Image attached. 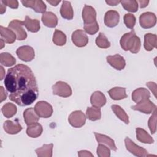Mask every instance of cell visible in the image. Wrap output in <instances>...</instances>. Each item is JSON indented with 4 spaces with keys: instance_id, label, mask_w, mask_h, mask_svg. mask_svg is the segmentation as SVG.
<instances>
[{
    "instance_id": "6da1fadb",
    "label": "cell",
    "mask_w": 157,
    "mask_h": 157,
    "mask_svg": "<svg viewBox=\"0 0 157 157\" xmlns=\"http://www.w3.org/2000/svg\"><path fill=\"white\" fill-rule=\"evenodd\" d=\"M4 85L9 99L20 106L33 103L38 98L37 82L31 69L26 65L17 64L8 69Z\"/></svg>"
},
{
    "instance_id": "7a4b0ae2",
    "label": "cell",
    "mask_w": 157,
    "mask_h": 157,
    "mask_svg": "<svg viewBox=\"0 0 157 157\" xmlns=\"http://www.w3.org/2000/svg\"><path fill=\"white\" fill-rule=\"evenodd\" d=\"M120 44L124 51L129 50L132 53H137L141 47L140 39L136 36L134 29L123 34L121 37Z\"/></svg>"
},
{
    "instance_id": "3957f363",
    "label": "cell",
    "mask_w": 157,
    "mask_h": 157,
    "mask_svg": "<svg viewBox=\"0 0 157 157\" xmlns=\"http://www.w3.org/2000/svg\"><path fill=\"white\" fill-rule=\"evenodd\" d=\"M53 94L63 98H67L72 95L71 86L64 82L58 81L52 86Z\"/></svg>"
},
{
    "instance_id": "277c9868",
    "label": "cell",
    "mask_w": 157,
    "mask_h": 157,
    "mask_svg": "<svg viewBox=\"0 0 157 157\" xmlns=\"http://www.w3.org/2000/svg\"><path fill=\"white\" fill-rule=\"evenodd\" d=\"M34 110L38 116L41 118H49L53 113V108L52 105L44 101L37 102L34 106Z\"/></svg>"
},
{
    "instance_id": "5b68a950",
    "label": "cell",
    "mask_w": 157,
    "mask_h": 157,
    "mask_svg": "<svg viewBox=\"0 0 157 157\" xmlns=\"http://www.w3.org/2000/svg\"><path fill=\"white\" fill-rule=\"evenodd\" d=\"M86 116L81 110H75L71 113L68 117L69 124L74 128L82 127L86 121Z\"/></svg>"
},
{
    "instance_id": "8992f818",
    "label": "cell",
    "mask_w": 157,
    "mask_h": 157,
    "mask_svg": "<svg viewBox=\"0 0 157 157\" xmlns=\"http://www.w3.org/2000/svg\"><path fill=\"white\" fill-rule=\"evenodd\" d=\"M124 143L126 149L132 155L136 156L144 157L147 156L148 151L146 149L138 146L132 140H131L129 137H126L124 139Z\"/></svg>"
},
{
    "instance_id": "52a82bcc",
    "label": "cell",
    "mask_w": 157,
    "mask_h": 157,
    "mask_svg": "<svg viewBox=\"0 0 157 157\" xmlns=\"http://www.w3.org/2000/svg\"><path fill=\"white\" fill-rule=\"evenodd\" d=\"M23 22L18 20H13L11 21L8 28L12 30L16 34L17 39L18 40H23L27 37V34L23 28Z\"/></svg>"
},
{
    "instance_id": "ba28073f",
    "label": "cell",
    "mask_w": 157,
    "mask_h": 157,
    "mask_svg": "<svg viewBox=\"0 0 157 157\" xmlns=\"http://www.w3.org/2000/svg\"><path fill=\"white\" fill-rule=\"evenodd\" d=\"M16 54L18 58L25 62L32 61L35 56L33 48L29 45H23L18 47L16 51Z\"/></svg>"
},
{
    "instance_id": "9c48e42d",
    "label": "cell",
    "mask_w": 157,
    "mask_h": 157,
    "mask_svg": "<svg viewBox=\"0 0 157 157\" xmlns=\"http://www.w3.org/2000/svg\"><path fill=\"white\" fill-rule=\"evenodd\" d=\"M139 23L142 28L148 29L153 27L156 23V17L154 13L147 12L139 17Z\"/></svg>"
},
{
    "instance_id": "30bf717a",
    "label": "cell",
    "mask_w": 157,
    "mask_h": 157,
    "mask_svg": "<svg viewBox=\"0 0 157 157\" xmlns=\"http://www.w3.org/2000/svg\"><path fill=\"white\" fill-rule=\"evenodd\" d=\"M72 41L78 47H83L88 42V37L85 32L82 29H77L72 34Z\"/></svg>"
},
{
    "instance_id": "8fae6325",
    "label": "cell",
    "mask_w": 157,
    "mask_h": 157,
    "mask_svg": "<svg viewBox=\"0 0 157 157\" xmlns=\"http://www.w3.org/2000/svg\"><path fill=\"white\" fill-rule=\"evenodd\" d=\"M131 109L134 110H137L146 114H150L156 109V106L148 99L137 103L136 105L132 106Z\"/></svg>"
},
{
    "instance_id": "7c38bea8",
    "label": "cell",
    "mask_w": 157,
    "mask_h": 157,
    "mask_svg": "<svg viewBox=\"0 0 157 157\" xmlns=\"http://www.w3.org/2000/svg\"><path fill=\"white\" fill-rule=\"evenodd\" d=\"M22 4L26 7L32 8L37 13H45L47 6L44 1L40 0L21 1Z\"/></svg>"
},
{
    "instance_id": "4fadbf2b",
    "label": "cell",
    "mask_w": 157,
    "mask_h": 157,
    "mask_svg": "<svg viewBox=\"0 0 157 157\" xmlns=\"http://www.w3.org/2000/svg\"><path fill=\"white\" fill-rule=\"evenodd\" d=\"M106 59L107 63L117 70H122L126 66V61L124 58L119 54L108 56Z\"/></svg>"
},
{
    "instance_id": "5bb4252c",
    "label": "cell",
    "mask_w": 157,
    "mask_h": 157,
    "mask_svg": "<svg viewBox=\"0 0 157 157\" xmlns=\"http://www.w3.org/2000/svg\"><path fill=\"white\" fill-rule=\"evenodd\" d=\"M120 20V15L116 10H108L104 15V23L109 28H113L116 26Z\"/></svg>"
},
{
    "instance_id": "9a60e30c",
    "label": "cell",
    "mask_w": 157,
    "mask_h": 157,
    "mask_svg": "<svg viewBox=\"0 0 157 157\" xmlns=\"http://www.w3.org/2000/svg\"><path fill=\"white\" fill-rule=\"evenodd\" d=\"M82 18L84 24L92 23L96 21V12L91 6L85 5L82 10Z\"/></svg>"
},
{
    "instance_id": "2e32d148",
    "label": "cell",
    "mask_w": 157,
    "mask_h": 157,
    "mask_svg": "<svg viewBox=\"0 0 157 157\" xmlns=\"http://www.w3.org/2000/svg\"><path fill=\"white\" fill-rule=\"evenodd\" d=\"M150 97V93L149 91L145 88H139L132 93V99L136 103L148 99Z\"/></svg>"
},
{
    "instance_id": "e0dca14e",
    "label": "cell",
    "mask_w": 157,
    "mask_h": 157,
    "mask_svg": "<svg viewBox=\"0 0 157 157\" xmlns=\"http://www.w3.org/2000/svg\"><path fill=\"white\" fill-rule=\"evenodd\" d=\"M42 21L47 27L55 28L58 25V18L53 12H45L42 14Z\"/></svg>"
},
{
    "instance_id": "ac0fdd59",
    "label": "cell",
    "mask_w": 157,
    "mask_h": 157,
    "mask_svg": "<svg viewBox=\"0 0 157 157\" xmlns=\"http://www.w3.org/2000/svg\"><path fill=\"white\" fill-rule=\"evenodd\" d=\"M23 118L25 123L28 126L35 123H37L39 117L36 113L33 107L28 108L23 112Z\"/></svg>"
},
{
    "instance_id": "d6986e66",
    "label": "cell",
    "mask_w": 157,
    "mask_h": 157,
    "mask_svg": "<svg viewBox=\"0 0 157 157\" xmlns=\"http://www.w3.org/2000/svg\"><path fill=\"white\" fill-rule=\"evenodd\" d=\"M3 128L5 132L9 134H16L21 131L23 128L18 121L13 122L11 120L5 121Z\"/></svg>"
},
{
    "instance_id": "ffe728a7",
    "label": "cell",
    "mask_w": 157,
    "mask_h": 157,
    "mask_svg": "<svg viewBox=\"0 0 157 157\" xmlns=\"http://www.w3.org/2000/svg\"><path fill=\"white\" fill-rule=\"evenodd\" d=\"M90 102L93 106L101 107L105 104L106 98L102 92L96 91L91 94L90 98Z\"/></svg>"
},
{
    "instance_id": "44dd1931",
    "label": "cell",
    "mask_w": 157,
    "mask_h": 157,
    "mask_svg": "<svg viewBox=\"0 0 157 157\" xmlns=\"http://www.w3.org/2000/svg\"><path fill=\"white\" fill-rule=\"evenodd\" d=\"M0 34L1 39L7 44H12L15 41L16 34L9 28H5L2 26L0 27Z\"/></svg>"
},
{
    "instance_id": "7402d4cb",
    "label": "cell",
    "mask_w": 157,
    "mask_h": 157,
    "mask_svg": "<svg viewBox=\"0 0 157 157\" xmlns=\"http://www.w3.org/2000/svg\"><path fill=\"white\" fill-rule=\"evenodd\" d=\"M94 134L96 139L99 144H103L104 145H106L111 150H112L113 151L117 150V148L116 147L115 142L110 137H109L106 135L97 133V132H94Z\"/></svg>"
},
{
    "instance_id": "603a6c76",
    "label": "cell",
    "mask_w": 157,
    "mask_h": 157,
    "mask_svg": "<svg viewBox=\"0 0 157 157\" xmlns=\"http://www.w3.org/2000/svg\"><path fill=\"white\" fill-rule=\"evenodd\" d=\"M60 14L61 17L67 20H72L74 17V11L69 1H63L61 9Z\"/></svg>"
},
{
    "instance_id": "cb8c5ba5",
    "label": "cell",
    "mask_w": 157,
    "mask_h": 157,
    "mask_svg": "<svg viewBox=\"0 0 157 157\" xmlns=\"http://www.w3.org/2000/svg\"><path fill=\"white\" fill-rule=\"evenodd\" d=\"M23 22V26L31 33H37L40 28V22L37 19H31L29 17L26 16Z\"/></svg>"
},
{
    "instance_id": "d4e9b609",
    "label": "cell",
    "mask_w": 157,
    "mask_h": 157,
    "mask_svg": "<svg viewBox=\"0 0 157 157\" xmlns=\"http://www.w3.org/2000/svg\"><path fill=\"white\" fill-rule=\"evenodd\" d=\"M157 36L156 34L151 33H147L144 36V46L147 51H151L154 48L156 47Z\"/></svg>"
},
{
    "instance_id": "484cf974",
    "label": "cell",
    "mask_w": 157,
    "mask_h": 157,
    "mask_svg": "<svg viewBox=\"0 0 157 157\" xmlns=\"http://www.w3.org/2000/svg\"><path fill=\"white\" fill-rule=\"evenodd\" d=\"M43 131V128L40 123H35L28 125L26 132L27 135L32 138H36L39 137Z\"/></svg>"
},
{
    "instance_id": "4316f807",
    "label": "cell",
    "mask_w": 157,
    "mask_h": 157,
    "mask_svg": "<svg viewBox=\"0 0 157 157\" xmlns=\"http://www.w3.org/2000/svg\"><path fill=\"white\" fill-rule=\"evenodd\" d=\"M136 138L137 139L144 144H153L154 140L152 137L144 129L140 128H137L136 129Z\"/></svg>"
},
{
    "instance_id": "83f0119b",
    "label": "cell",
    "mask_w": 157,
    "mask_h": 157,
    "mask_svg": "<svg viewBox=\"0 0 157 157\" xmlns=\"http://www.w3.org/2000/svg\"><path fill=\"white\" fill-rule=\"evenodd\" d=\"M108 93L113 100H121L127 98L125 88L114 87L109 90Z\"/></svg>"
},
{
    "instance_id": "f1b7e54d",
    "label": "cell",
    "mask_w": 157,
    "mask_h": 157,
    "mask_svg": "<svg viewBox=\"0 0 157 157\" xmlns=\"http://www.w3.org/2000/svg\"><path fill=\"white\" fill-rule=\"evenodd\" d=\"M86 118L91 121H96L100 120L101 118V112L100 107H89L86 111Z\"/></svg>"
},
{
    "instance_id": "f546056e",
    "label": "cell",
    "mask_w": 157,
    "mask_h": 157,
    "mask_svg": "<svg viewBox=\"0 0 157 157\" xmlns=\"http://www.w3.org/2000/svg\"><path fill=\"white\" fill-rule=\"evenodd\" d=\"M53 144H44L42 147L37 148L36 153L38 157H52Z\"/></svg>"
},
{
    "instance_id": "4dcf8cb0",
    "label": "cell",
    "mask_w": 157,
    "mask_h": 157,
    "mask_svg": "<svg viewBox=\"0 0 157 157\" xmlns=\"http://www.w3.org/2000/svg\"><path fill=\"white\" fill-rule=\"evenodd\" d=\"M111 108L112 111L120 120H121L127 124H129V117L126 114V112L120 105L113 104L111 106Z\"/></svg>"
},
{
    "instance_id": "1f68e13d",
    "label": "cell",
    "mask_w": 157,
    "mask_h": 157,
    "mask_svg": "<svg viewBox=\"0 0 157 157\" xmlns=\"http://www.w3.org/2000/svg\"><path fill=\"white\" fill-rule=\"evenodd\" d=\"M2 113L6 118H11L17 113V109L15 104L10 102L5 104L1 109Z\"/></svg>"
},
{
    "instance_id": "d6a6232c",
    "label": "cell",
    "mask_w": 157,
    "mask_h": 157,
    "mask_svg": "<svg viewBox=\"0 0 157 157\" xmlns=\"http://www.w3.org/2000/svg\"><path fill=\"white\" fill-rule=\"evenodd\" d=\"M0 63L4 66L10 67L15 64L16 59L11 54L3 52L0 54Z\"/></svg>"
},
{
    "instance_id": "836d02e7",
    "label": "cell",
    "mask_w": 157,
    "mask_h": 157,
    "mask_svg": "<svg viewBox=\"0 0 157 157\" xmlns=\"http://www.w3.org/2000/svg\"><path fill=\"white\" fill-rule=\"evenodd\" d=\"M52 40L55 45L58 46H63L66 43V36L61 31L55 29Z\"/></svg>"
},
{
    "instance_id": "e575fe53",
    "label": "cell",
    "mask_w": 157,
    "mask_h": 157,
    "mask_svg": "<svg viewBox=\"0 0 157 157\" xmlns=\"http://www.w3.org/2000/svg\"><path fill=\"white\" fill-rule=\"evenodd\" d=\"M123 7L130 12H136L138 10V3L135 0L120 1Z\"/></svg>"
},
{
    "instance_id": "d590c367",
    "label": "cell",
    "mask_w": 157,
    "mask_h": 157,
    "mask_svg": "<svg viewBox=\"0 0 157 157\" xmlns=\"http://www.w3.org/2000/svg\"><path fill=\"white\" fill-rule=\"evenodd\" d=\"M95 42L96 45L101 48H107L110 46V42L102 33H99Z\"/></svg>"
},
{
    "instance_id": "8d00e7d4",
    "label": "cell",
    "mask_w": 157,
    "mask_h": 157,
    "mask_svg": "<svg viewBox=\"0 0 157 157\" xmlns=\"http://www.w3.org/2000/svg\"><path fill=\"white\" fill-rule=\"evenodd\" d=\"M83 28L86 33H88L90 35H93L95 34L99 31V27L97 21H96L92 23L84 24Z\"/></svg>"
},
{
    "instance_id": "74e56055",
    "label": "cell",
    "mask_w": 157,
    "mask_h": 157,
    "mask_svg": "<svg viewBox=\"0 0 157 157\" xmlns=\"http://www.w3.org/2000/svg\"><path fill=\"white\" fill-rule=\"evenodd\" d=\"M124 23L126 26L129 29H133V28L136 24V19L135 16L132 13H126L123 17Z\"/></svg>"
},
{
    "instance_id": "f35d334b",
    "label": "cell",
    "mask_w": 157,
    "mask_h": 157,
    "mask_svg": "<svg viewBox=\"0 0 157 157\" xmlns=\"http://www.w3.org/2000/svg\"><path fill=\"white\" fill-rule=\"evenodd\" d=\"M96 152L99 157H109L110 156V149L102 144L98 145Z\"/></svg>"
},
{
    "instance_id": "ab89813d",
    "label": "cell",
    "mask_w": 157,
    "mask_h": 157,
    "mask_svg": "<svg viewBox=\"0 0 157 157\" xmlns=\"http://www.w3.org/2000/svg\"><path fill=\"white\" fill-rule=\"evenodd\" d=\"M148 125L151 134H155L156 131V109L153 111L152 115L150 117Z\"/></svg>"
},
{
    "instance_id": "60d3db41",
    "label": "cell",
    "mask_w": 157,
    "mask_h": 157,
    "mask_svg": "<svg viewBox=\"0 0 157 157\" xmlns=\"http://www.w3.org/2000/svg\"><path fill=\"white\" fill-rule=\"evenodd\" d=\"M2 2L7 6L12 9H17L18 7V2L17 0H1Z\"/></svg>"
},
{
    "instance_id": "b9f144b4",
    "label": "cell",
    "mask_w": 157,
    "mask_h": 157,
    "mask_svg": "<svg viewBox=\"0 0 157 157\" xmlns=\"http://www.w3.org/2000/svg\"><path fill=\"white\" fill-rule=\"evenodd\" d=\"M146 85L150 88V90L153 92L155 98H156V84L155 82H147Z\"/></svg>"
},
{
    "instance_id": "7bdbcfd3",
    "label": "cell",
    "mask_w": 157,
    "mask_h": 157,
    "mask_svg": "<svg viewBox=\"0 0 157 157\" xmlns=\"http://www.w3.org/2000/svg\"><path fill=\"white\" fill-rule=\"evenodd\" d=\"M78 156L80 157H83V156H91L93 157V155L89 151L87 150H80L78 151Z\"/></svg>"
},
{
    "instance_id": "ee69618b",
    "label": "cell",
    "mask_w": 157,
    "mask_h": 157,
    "mask_svg": "<svg viewBox=\"0 0 157 157\" xmlns=\"http://www.w3.org/2000/svg\"><path fill=\"white\" fill-rule=\"evenodd\" d=\"M1 102H2L3 101L6 100V98H7V93L5 91L4 88L1 86Z\"/></svg>"
},
{
    "instance_id": "f6af8a7d",
    "label": "cell",
    "mask_w": 157,
    "mask_h": 157,
    "mask_svg": "<svg viewBox=\"0 0 157 157\" xmlns=\"http://www.w3.org/2000/svg\"><path fill=\"white\" fill-rule=\"evenodd\" d=\"M137 3L139 4V6L140 8H144L145 7H147L149 3V1H147V0H139L137 1Z\"/></svg>"
},
{
    "instance_id": "bcb514c9",
    "label": "cell",
    "mask_w": 157,
    "mask_h": 157,
    "mask_svg": "<svg viewBox=\"0 0 157 157\" xmlns=\"http://www.w3.org/2000/svg\"><path fill=\"white\" fill-rule=\"evenodd\" d=\"M105 2L111 6H117L118 4L120 3V1H105Z\"/></svg>"
},
{
    "instance_id": "7dc6e473",
    "label": "cell",
    "mask_w": 157,
    "mask_h": 157,
    "mask_svg": "<svg viewBox=\"0 0 157 157\" xmlns=\"http://www.w3.org/2000/svg\"><path fill=\"white\" fill-rule=\"evenodd\" d=\"M0 13L1 14H3L5 12H6V5L2 2V1H0Z\"/></svg>"
},
{
    "instance_id": "c3c4849f",
    "label": "cell",
    "mask_w": 157,
    "mask_h": 157,
    "mask_svg": "<svg viewBox=\"0 0 157 157\" xmlns=\"http://www.w3.org/2000/svg\"><path fill=\"white\" fill-rule=\"evenodd\" d=\"M47 2L49 4H50L52 6H56L61 1H48V0H47Z\"/></svg>"
},
{
    "instance_id": "681fc988",
    "label": "cell",
    "mask_w": 157,
    "mask_h": 157,
    "mask_svg": "<svg viewBox=\"0 0 157 157\" xmlns=\"http://www.w3.org/2000/svg\"><path fill=\"white\" fill-rule=\"evenodd\" d=\"M0 68H1V80H2L3 79V77H4V75H5L4 74H5V72H4V68H3V67L1 66V67H0Z\"/></svg>"
},
{
    "instance_id": "f907efd6",
    "label": "cell",
    "mask_w": 157,
    "mask_h": 157,
    "mask_svg": "<svg viewBox=\"0 0 157 157\" xmlns=\"http://www.w3.org/2000/svg\"><path fill=\"white\" fill-rule=\"evenodd\" d=\"M4 44H5V42L4 41V40L1 39V49H2L4 47Z\"/></svg>"
}]
</instances>
